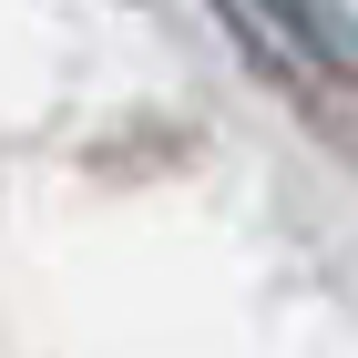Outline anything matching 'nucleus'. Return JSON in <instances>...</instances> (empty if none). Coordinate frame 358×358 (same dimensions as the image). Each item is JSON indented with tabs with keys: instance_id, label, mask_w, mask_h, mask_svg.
<instances>
[{
	"instance_id": "1",
	"label": "nucleus",
	"mask_w": 358,
	"mask_h": 358,
	"mask_svg": "<svg viewBox=\"0 0 358 358\" xmlns=\"http://www.w3.org/2000/svg\"><path fill=\"white\" fill-rule=\"evenodd\" d=\"M246 31V52L266 83H287L297 103L317 92H358V10L348 0H215Z\"/></svg>"
}]
</instances>
